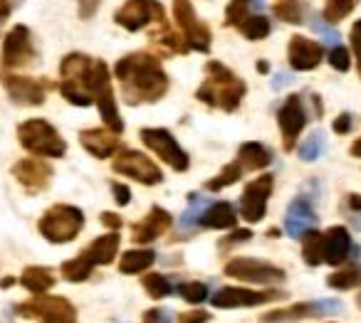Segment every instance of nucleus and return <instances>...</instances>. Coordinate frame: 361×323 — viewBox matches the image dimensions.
Segmentation results:
<instances>
[{
	"label": "nucleus",
	"mask_w": 361,
	"mask_h": 323,
	"mask_svg": "<svg viewBox=\"0 0 361 323\" xmlns=\"http://www.w3.org/2000/svg\"><path fill=\"white\" fill-rule=\"evenodd\" d=\"M60 94L70 104H97L99 116L109 126V131H114V134L124 131V119H121L119 109H116L114 91H111V77L104 62L92 60V57L82 55V52H72L60 62Z\"/></svg>",
	"instance_id": "nucleus-1"
},
{
	"label": "nucleus",
	"mask_w": 361,
	"mask_h": 323,
	"mask_svg": "<svg viewBox=\"0 0 361 323\" xmlns=\"http://www.w3.org/2000/svg\"><path fill=\"white\" fill-rule=\"evenodd\" d=\"M114 77L121 84V96L129 106L156 104L169 91V77L159 57L151 52H131L114 67Z\"/></svg>",
	"instance_id": "nucleus-2"
},
{
	"label": "nucleus",
	"mask_w": 361,
	"mask_h": 323,
	"mask_svg": "<svg viewBox=\"0 0 361 323\" xmlns=\"http://www.w3.org/2000/svg\"><path fill=\"white\" fill-rule=\"evenodd\" d=\"M245 91H247V84L235 72L228 70L221 62H208L206 82L196 89V99L213 106V109L233 114V111L240 106V101L245 99Z\"/></svg>",
	"instance_id": "nucleus-3"
},
{
	"label": "nucleus",
	"mask_w": 361,
	"mask_h": 323,
	"mask_svg": "<svg viewBox=\"0 0 361 323\" xmlns=\"http://www.w3.org/2000/svg\"><path fill=\"white\" fill-rule=\"evenodd\" d=\"M119 242H121L119 232H109V234L97 237L85 252H80L75 259H67V262L62 264V269H60L62 277H65L67 281H75V284L90 279V274L94 272V267L114 262L116 252H119Z\"/></svg>",
	"instance_id": "nucleus-4"
},
{
	"label": "nucleus",
	"mask_w": 361,
	"mask_h": 323,
	"mask_svg": "<svg viewBox=\"0 0 361 323\" xmlns=\"http://www.w3.org/2000/svg\"><path fill=\"white\" fill-rule=\"evenodd\" d=\"M18 141L25 151L42 158H62L67 153V141L45 119H27L18 126Z\"/></svg>",
	"instance_id": "nucleus-5"
},
{
	"label": "nucleus",
	"mask_w": 361,
	"mask_h": 323,
	"mask_svg": "<svg viewBox=\"0 0 361 323\" xmlns=\"http://www.w3.org/2000/svg\"><path fill=\"white\" fill-rule=\"evenodd\" d=\"M85 227V213L75 205H52L37 222L40 234L52 244H67Z\"/></svg>",
	"instance_id": "nucleus-6"
},
{
	"label": "nucleus",
	"mask_w": 361,
	"mask_h": 323,
	"mask_svg": "<svg viewBox=\"0 0 361 323\" xmlns=\"http://www.w3.org/2000/svg\"><path fill=\"white\" fill-rule=\"evenodd\" d=\"M16 313L37 323H77V308L65 296H50V293H40L30 301L18 303Z\"/></svg>",
	"instance_id": "nucleus-7"
},
{
	"label": "nucleus",
	"mask_w": 361,
	"mask_h": 323,
	"mask_svg": "<svg viewBox=\"0 0 361 323\" xmlns=\"http://www.w3.org/2000/svg\"><path fill=\"white\" fill-rule=\"evenodd\" d=\"M173 20L178 25L180 40L193 52H211V30L203 20H198L191 0H173Z\"/></svg>",
	"instance_id": "nucleus-8"
},
{
	"label": "nucleus",
	"mask_w": 361,
	"mask_h": 323,
	"mask_svg": "<svg viewBox=\"0 0 361 323\" xmlns=\"http://www.w3.org/2000/svg\"><path fill=\"white\" fill-rule=\"evenodd\" d=\"M310 119H317V116H314V111L307 106V91L287 96L285 104L277 111V124H280L282 144H285L287 151H295L297 139H300V134L305 131Z\"/></svg>",
	"instance_id": "nucleus-9"
},
{
	"label": "nucleus",
	"mask_w": 361,
	"mask_h": 323,
	"mask_svg": "<svg viewBox=\"0 0 361 323\" xmlns=\"http://www.w3.org/2000/svg\"><path fill=\"white\" fill-rule=\"evenodd\" d=\"M226 277L240 279L247 284H260V286H275V284L285 281V272L275 264L265 262V259L255 257H235L226 264Z\"/></svg>",
	"instance_id": "nucleus-10"
},
{
	"label": "nucleus",
	"mask_w": 361,
	"mask_h": 323,
	"mask_svg": "<svg viewBox=\"0 0 361 323\" xmlns=\"http://www.w3.org/2000/svg\"><path fill=\"white\" fill-rule=\"evenodd\" d=\"M139 136H141V144L149 151H154L166 165H171L178 173H186L188 170L191 158H188L186 151L180 148V144L173 139V134L169 129H141Z\"/></svg>",
	"instance_id": "nucleus-11"
},
{
	"label": "nucleus",
	"mask_w": 361,
	"mask_h": 323,
	"mask_svg": "<svg viewBox=\"0 0 361 323\" xmlns=\"http://www.w3.org/2000/svg\"><path fill=\"white\" fill-rule=\"evenodd\" d=\"M37 60L35 45H32V35L25 25H16L3 40V57H0V67L8 72L13 70H25Z\"/></svg>",
	"instance_id": "nucleus-12"
},
{
	"label": "nucleus",
	"mask_w": 361,
	"mask_h": 323,
	"mask_svg": "<svg viewBox=\"0 0 361 323\" xmlns=\"http://www.w3.org/2000/svg\"><path fill=\"white\" fill-rule=\"evenodd\" d=\"M114 173L126 175V178L136 180L141 185H159L164 180L161 168L149 158V156L139 153L134 148H119L114 156Z\"/></svg>",
	"instance_id": "nucleus-13"
},
{
	"label": "nucleus",
	"mask_w": 361,
	"mask_h": 323,
	"mask_svg": "<svg viewBox=\"0 0 361 323\" xmlns=\"http://www.w3.org/2000/svg\"><path fill=\"white\" fill-rule=\"evenodd\" d=\"M114 23L124 30L136 32L141 27H149L151 23H166V11L159 0H126L114 13Z\"/></svg>",
	"instance_id": "nucleus-14"
},
{
	"label": "nucleus",
	"mask_w": 361,
	"mask_h": 323,
	"mask_svg": "<svg viewBox=\"0 0 361 323\" xmlns=\"http://www.w3.org/2000/svg\"><path fill=\"white\" fill-rule=\"evenodd\" d=\"M272 188H275V178L270 173L260 175L252 183L245 185L240 195V203H238V210H240V217L245 222H260L267 213V200L272 195Z\"/></svg>",
	"instance_id": "nucleus-15"
},
{
	"label": "nucleus",
	"mask_w": 361,
	"mask_h": 323,
	"mask_svg": "<svg viewBox=\"0 0 361 323\" xmlns=\"http://www.w3.org/2000/svg\"><path fill=\"white\" fill-rule=\"evenodd\" d=\"M341 303L334 298H322V301H302L295 306L287 308H277L270 311L260 318L262 323H295V321H305V318H317V316H331V313H339Z\"/></svg>",
	"instance_id": "nucleus-16"
},
{
	"label": "nucleus",
	"mask_w": 361,
	"mask_h": 323,
	"mask_svg": "<svg viewBox=\"0 0 361 323\" xmlns=\"http://www.w3.org/2000/svg\"><path fill=\"white\" fill-rule=\"evenodd\" d=\"M0 82L8 89V96H11L16 104L23 106H40L45 104L47 99V82H40L35 77H25V75H0Z\"/></svg>",
	"instance_id": "nucleus-17"
},
{
	"label": "nucleus",
	"mask_w": 361,
	"mask_h": 323,
	"mask_svg": "<svg viewBox=\"0 0 361 323\" xmlns=\"http://www.w3.org/2000/svg\"><path fill=\"white\" fill-rule=\"evenodd\" d=\"M277 298H285L282 291H255V289H240V286H223L211 296V303L216 308H247L270 303Z\"/></svg>",
	"instance_id": "nucleus-18"
},
{
	"label": "nucleus",
	"mask_w": 361,
	"mask_h": 323,
	"mask_svg": "<svg viewBox=\"0 0 361 323\" xmlns=\"http://www.w3.org/2000/svg\"><path fill=\"white\" fill-rule=\"evenodd\" d=\"M317 224H319V217H317L312 200L307 198L305 193L297 195V198L290 203V208H287V215H285L287 234H290L292 239H302L307 232H312Z\"/></svg>",
	"instance_id": "nucleus-19"
},
{
	"label": "nucleus",
	"mask_w": 361,
	"mask_h": 323,
	"mask_svg": "<svg viewBox=\"0 0 361 323\" xmlns=\"http://www.w3.org/2000/svg\"><path fill=\"white\" fill-rule=\"evenodd\" d=\"M13 178H16L30 195L45 193L52 183V168L40 158H25L13 165Z\"/></svg>",
	"instance_id": "nucleus-20"
},
{
	"label": "nucleus",
	"mask_w": 361,
	"mask_h": 323,
	"mask_svg": "<svg viewBox=\"0 0 361 323\" xmlns=\"http://www.w3.org/2000/svg\"><path fill=\"white\" fill-rule=\"evenodd\" d=\"M322 57H324V50H322L319 42L310 40V37L295 35L287 45V60H290V67L295 72H310L314 67H319Z\"/></svg>",
	"instance_id": "nucleus-21"
},
{
	"label": "nucleus",
	"mask_w": 361,
	"mask_h": 323,
	"mask_svg": "<svg viewBox=\"0 0 361 323\" xmlns=\"http://www.w3.org/2000/svg\"><path fill=\"white\" fill-rule=\"evenodd\" d=\"M171 222H173V217H171L169 210L154 205V208H151V213L146 215L141 222L134 224L131 239H134V244H149V242H154V239H159L161 234L171 227Z\"/></svg>",
	"instance_id": "nucleus-22"
},
{
	"label": "nucleus",
	"mask_w": 361,
	"mask_h": 323,
	"mask_svg": "<svg viewBox=\"0 0 361 323\" xmlns=\"http://www.w3.org/2000/svg\"><path fill=\"white\" fill-rule=\"evenodd\" d=\"M80 144L85 146V151H90L94 158H109L121 148L119 134L114 131H102V129H87L80 131Z\"/></svg>",
	"instance_id": "nucleus-23"
},
{
	"label": "nucleus",
	"mask_w": 361,
	"mask_h": 323,
	"mask_svg": "<svg viewBox=\"0 0 361 323\" xmlns=\"http://www.w3.org/2000/svg\"><path fill=\"white\" fill-rule=\"evenodd\" d=\"M351 249H354V242H351V234L346 227H329L324 234V262L331 264V267H339L346 259L351 257Z\"/></svg>",
	"instance_id": "nucleus-24"
},
{
	"label": "nucleus",
	"mask_w": 361,
	"mask_h": 323,
	"mask_svg": "<svg viewBox=\"0 0 361 323\" xmlns=\"http://www.w3.org/2000/svg\"><path fill=\"white\" fill-rule=\"evenodd\" d=\"M238 224V210L231 203H211L206 213L198 220V227L206 229H235Z\"/></svg>",
	"instance_id": "nucleus-25"
},
{
	"label": "nucleus",
	"mask_w": 361,
	"mask_h": 323,
	"mask_svg": "<svg viewBox=\"0 0 361 323\" xmlns=\"http://www.w3.org/2000/svg\"><path fill=\"white\" fill-rule=\"evenodd\" d=\"M235 160L243 165V170H262L272 163V151L257 141H247L238 148Z\"/></svg>",
	"instance_id": "nucleus-26"
},
{
	"label": "nucleus",
	"mask_w": 361,
	"mask_h": 323,
	"mask_svg": "<svg viewBox=\"0 0 361 323\" xmlns=\"http://www.w3.org/2000/svg\"><path fill=\"white\" fill-rule=\"evenodd\" d=\"M20 284L27 291L40 296V293H47V289L55 286V277H52V272L47 267H27L20 274Z\"/></svg>",
	"instance_id": "nucleus-27"
},
{
	"label": "nucleus",
	"mask_w": 361,
	"mask_h": 323,
	"mask_svg": "<svg viewBox=\"0 0 361 323\" xmlns=\"http://www.w3.org/2000/svg\"><path fill=\"white\" fill-rule=\"evenodd\" d=\"M262 8H265V0H231L226 8V25L238 27L250 15H257Z\"/></svg>",
	"instance_id": "nucleus-28"
},
{
	"label": "nucleus",
	"mask_w": 361,
	"mask_h": 323,
	"mask_svg": "<svg viewBox=\"0 0 361 323\" xmlns=\"http://www.w3.org/2000/svg\"><path fill=\"white\" fill-rule=\"evenodd\" d=\"M156 262L154 249H129L126 254H121L119 272L121 274H141L146 269H151V264Z\"/></svg>",
	"instance_id": "nucleus-29"
},
{
	"label": "nucleus",
	"mask_w": 361,
	"mask_h": 323,
	"mask_svg": "<svg viewBox=\"0 0 361 323\" xmlns=\"http://www.w3.org/2000/svg\"><path fill=\"white\" fill-rule=\"evenodd\" d=\"M302 259L310 267H319L324 262V234H319L317 229L307 232L302 237Z\"/></svg>",
	"instance_id": "nucleus-30"
},
{
	"label": "nucleus",
	"mask_w": 361,
	"mask_h": 323,
	"mask_svg": "<svg viewBox=\"0 0 361 323\" xmlns=\"http://www.w3.org/2000/svg\"><path fill=\"white\" fill-rule=\"evenodd\" d=\"M361 284V267L359 264H351V267H344L339 272L329 274L326 277V286L336 289V291H346V289H356Z\"/></svg>",
	"instance_id": "nucleus-31"
},
{
	"label": "nucleus",
	"mask_w": 361,
	"mask_h": 323,
	"mask_svg": "<svg viewBox=\"0 0 361 323\" xmlns=\"http://www.w3.org/2000/svg\"><path fill=\"white\" fill-rule=\"evenodd\" d=\"M243 173H245V170H243V165L238 163V160H233V163H228L226 168L216 175V178L206 180V185H203V188H206L208 193H218V190L228 188V185H235L238 180L243 178Z\"/></svg>",
	"instance_id": "nucleus-32"
},
{
	"label": "nucleus",
	"mask_w": 361,
	"mask_h": 323,
	"mask_svg": "<svg viewBox=\"0 0 361 323\" xmlns=\"http://www.w3.org/2000/svg\"><path fill=\"white\" fill-rule=\"evenodd\" d=\"M238 30H240L247 40H265V37L270 35V20L257 13V15H250L247 20H243L240 25H238Z\"/></svg>",
	"instance_id": "nucleus-33"
},
{
	"label": "nucleus",
	"mask_w": 361,
	"mask_h": 323,
	"mask_svg": "<svg viewBox=\"0 0 361 323\" xmlns=\"http://www.w3.org/2000/svg\"><path fill=\"white\" fill-rule=\"evenodd\" d=\"M354 8H356V0H326L324 11H322V20L334 25V23L344 20Z\"/></svg>",
	"instance_id": "nucleus-34"
},
{
	"label": "nucleus",
	"mask_w": 361,
	"mask_h": 323,
	"mask_svg": "<svg viewBox=\"0 0 361 323\" xmlns=\"http://www.w3.org/2000/svg\"><path fill=\"white\" fill-rule=\"evenodd\" d=\"M208 205L211 203H208L201 193L188 195V210L180 215V227H198V220H201V215L206 213L203 208H208Z\"/></svg>",
	"instance_id": "nucleus-35"
},
{
	"label": "nucleus",
	"mask_w": 361,
	"mask_h": 323,
	"mask_svg": "<svg viewBox=\"0 0 361 323\" xmlns=\"http://www.w3.org/2000/svg\"><path fill=\"white\" fill-rule=\"evenodd\" d=\"M324 148H326V136L322 134V131H314V134H312L310 139L300 146L297 153H300V158L305 160V163H312V160H317V158L324 156Z\"/></svg>",
	"instance_id": "nucleus-36"
},
{
	"label": "nucleus",
	"mask_w": 361,
	"mask_h": 323,
	"mask_svg": "<svg viewBox=\"0 0 361 323\" xmlns=\"http://www.w3.org/2000/svg\"><path fill=\"white\" fill-rule=\"evenodd\" d=\"M141 284H144L146 293H149L151 298H166L173 291L171 281L166 277H161V274H146V277L141 279Z\"/></svg>",
	"instance_id": "nucleus-37"
},
{
	"label": "nucleus",
	"mask_w": 361,
	"mask_h": 323,
	"mask_svg": "<svg viewBox=\"0 0 361 323\" xmlns=\"http://www.w3.org/2000/svg\"><path fill=\"white\" fill-rule=\"evenodd\" d=\"M176 291H178V296L183 298V301L188 303H203L208 298V286L201 281H186V284H178L176 286Z\"/></svg>",
	"instance_id": "nucleus-38"
},
{
	"label": "nucleus",
	"mask_w": 361,
	"mask_h": 323,
	"mask_svg": "<svg viewBox=\"0 0 361 323\" xmlns=\"http://www.w3.org/2000/svg\"><path fill=\"white\" fill-rule=\"evenodd\" d=\"M272 13H275L277 20L290 23V25H302L305 23V15H302V8L297 6V0H292V3H277L272 8Z\"/></svg>",
	"instance_id": "nucleus-39"
},
{
	"label": "nucleus",
	"mask_w": 361,
	"mask_h": 323,
	"mask_svg": "<svg viewBox=\"0 0 361 323\" xmlns=\"http://www.w3.org/2000/svg\"><path fill=\"white\" fill-rule=\"evenodd\" d=\"M329 65L334 67L336 72H346L351 67V57H349V50L341 45H334L329 50Z\"/></svg>",
	"instance_id": "nucleus-40"
},
{
	"label": "nucleus",
	"mask_w": 361,
	"mask_h": 323,
	"mask_svg": "<svg viewBox=\"0 0 361 323\" xmlns=\"http://www.w3.org/2000/svg\"><path fill=\"white\" fill-rule=\"evenodd\" d=\"M252 237V232L250 229H233L231 234H228L226 239H221V244H218V249L221 252H226L228 247H233V244H238V242H247V239Z\"/></svg>",
	"instance_id": "nucleus-41"
},
{
	"label": "nucleus",
	"mask_w": 361,
	"mask_h": 323,
	"mask_svg": "<svg viewBox=\"0 0 361 323\" xmlns=\"http://www.w3.org/2000/svg\"><path fill=\"white\" fill-rule=\"evenodd\" d=\"M351 50L356 55V67H359L361 75V20H356L354 27H351Z\"/></svg>",
	"instance_id": "nucleus-42"
},
{
	"label": "nucleus",
	"mask_w": 361,
	"mask_h": 323,
	"mask_svg": "<svg viewBox=\"0 0 361 323\" xmlns=\"http://www.w3.org/2000/svg\"><path fill=\"white\" fill-rule=\"evenodd\" d=\"M102 0H77V8H80V18L82 20H90L94 18V13L99 11Z\"/></svg>",
	"instance_id": "nucleus-43"
},
{
	"label": "nucleus",
	"mask_w": 361,
	"mask_h": 323,
	"mask_svg": "<svg viewBox=\"0 0 361 323\" xmlns=\"http://www.w3.org/2000/svg\"><path fill=\"white\" fill-rule=\"evenodd\" d=\"M111 193H114V200L116 205H129L131 203V190L126 188L124 183H116V180H111Z\"/></svg>",
	"instance_id": "nucleus-44"
},
{
	"label": "nucleus",
	"mask_w": 361,
	"mask_h": 323,
	"mask_svg": "<svg viewBox=\"0 0 361 323\" xmlns=\"http://www.w3.org/2000/svg\"><path fill=\"white\" fill-rule=\"evenodd\" d=\"M211 321V313L208 311H201V308H196V311H186L178 316V323H208Z\"/></svg>",
	"instance_id": "nucleus-45"
},
{
	"label": "nucleus",
	"mask_w": 361,
	"mask_h": 323,
	"mask_svg": "<svg viewBox=\"0 0 361 323\" xmlns=\"http://www.w3.org/2000/svg\"><path fill=\"white\" fill-rule=\"evenodd\" d=\"M351 126H354V116H351L349 111H344V114H339V116H336V119H334V124H331V129H334L336 134L344 136V134H349V131H351Z\"/></svg>",
	"instance_id": "nucleus-46"
},
{
	"label": "nucleus",
	"mask_w": 361,
	"mask_h": 323,
	"mask_svg": "<svg viewBox=\"0 0 361 323\" xmlns=\"http://www.w3.org/2000/svg\"><path fill=\"white\" fill-rule=\"evenodd\" d=\"M141 323H171V313L166 308H149Z\"/></svg>",
	"instance_id": "nucleus-47"
},
{
	"label": "nucleus",
	"mask_w": 361,
	"mask_h": 323,
	"mask_svg": "<svg viewBox=\"0 0 361 323\" xmlns=\"http://www.w3.org/2000/svg\"><path fill=\"white\" fill-rule=\"evenodd\" d=\"M314 27L322 32V37H324L329 45H336V42H339V32H334V27L324 25V23H319V20H314Z\"/></svg>",
	"instance_id": "nucleus-48"
},
{
	"label": "nucleus",
	"mask_w": 361,
	"mask_h": 323,
	"mask_svg": "<svg viewBox=\"0 0 361 323\" xmlns=\"http://www.w3.org/2000/svg\"><path fill=\"white\" fill-rule=\"evenodd\" d=\"M344 213L346 215H359L361 213V195H349V198H346Z\"/></svg>",
	"instance_id": "nucleus-49"
},
{
	"label": "nucleus",
	"mask_w": 361,
	"mask_h": 323,
	"mask_svg": "<svg viewBox=\"0 0 361 323\" xmlns=\"http://www.w3.org/2000/svg\"><path fill=\"white\" fill-rule=\"evenodd\" d=\"M102 224H106V227H109V229H114V232H116V229H121V217H119V215H114V213H102Z\"/></svg>",
	"instance_id": "nucleus-50"
},
{
	"label": "nucleus",
	"mask_w": 361,
	"mask_h": 323,
	"mask_svg": "<svg viewBox=\"0 0 361 323\" xmlns=\"http://www.w3.org/2000/svg\"><path fill=\"white\" fill-rule=\"evenodd\" d=\"M290 82H292L290 75H277L275 80H272V89H282V87L290 84Z\"/></svg>",
	"instance_id": "nucleus-51"
},
{
	"label": "nucleus",
	"mask_w": 361,
	"mask_h": 323,
	"mask_svg": "<svg viewBox=\"0 0 361 323\" xmlns=\"http://www.w3.org/2000/svg\"><path fill=\"white\" fill-rule=\"evenodd\" d=\"M354 158H361V139L359 141H354V146H351V151H349Z\"/></svg>",
	"instance_id": "nucleus-52"
},
{
	"label": "nucleus",
	"mask_w": 361,
	"mask_h": 323,
	"mask_svg": "<svg viewBox=\"0 0 361 323\" xmlns=\"http://www.w3.org/2000/svg\"><path fill=\"white\" fill-rule=\"evenodd\" d=\"M267 70H270V62H267V60L257 62V72H260V75H267Z\"/></svg>",
	"instance_id": "nucleus-53"
},
{
	"label": "nucleus",
	"mask_w": 361,
	"mask_h": 323,
	"mask_svg": "<svg viewBox=\"0 0 361 323\" xmlns=\"http://www.w3.org/2000/svg\"><path fill=\"white\" fill-rule=\"evenodd\" d=\"M346 217H349V220H351V222H354V224H356V227H359V229H361V213H359V215H346Z\"/></svg>",
	"instance_id": "nucleus-54"
},
{
	"label": "nucleus",
	"mask_w": 361,
	"mask_h": 323,
	"mask_svg": "<svg viewBox=\"0 0 361 323\" xmlns=\"http://www.w3.org/2000/svg\"><path fill=\"white\" fill-rule=\"evenodd\" d=\"M11 284H13V279H3V281H0V289H3V286H11Z\"/></svg>",
	"instance_id": "nucleus-55"
},
{
	"label": "nucleus",
	"mask_w": 361,
	"mask_h": 323,
	"mask_svg": "<svg viewBox=\"0 0 361 323\" xmlns=\"http://www.w3.org/2000/svg\"><path fill=\"white\" fill-rule=\"evenodd\" d=\"M356 303H359V308H361V293H359V296H356Z\"/></svg>",
	"instance_id": "nucleus-56"
},
{
	"label": "nucleus",
	"mask_w": 361,
	"mask_h": 323,
	"mask_svg": "<svg viewBox=\"0 0 361 323\" xmlns=\"http://www.w3.org/2000/svg\"><path fill=\"white\" fill-rule=\"evenodd\" d=\"M280 3H292V0H280Z\"/></svg>",
	"instance_id": "nucleus-57"
}]
</instances>
